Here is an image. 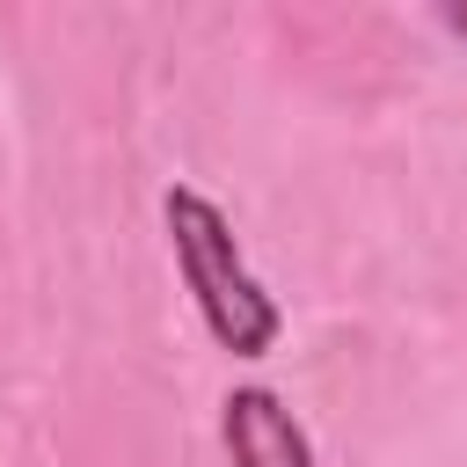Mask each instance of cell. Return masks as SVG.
Listing matches in <instances>:
<instances>
[{"label": "cell", "instance_id": "6da1fadb", "mask_svg": "<svg viewBox=\"0 0 467 467\" xmlns=\"http://www.w3.org/2000/svg\"><path fill=\"white\" fill-rule=\"evenodd\" d=\"M161 226H168V248H175V270L197 299L204 336L234 358H270L277 336H285V306L248 270V255L234 241V219L197 182H168L161 190Z\"/></svg>", "mask_w": 467, "mask_h": 467}, {"label": "cell", "instance_id": "7a4b0ae2", "mask_svg": "<svg viewBox=\"0 0 467 467\" xmlns=\"http://www.w3.org/2000/svg\"><path fill=\"white\" fill-rule=\"evenodd\" d=\"M219 438H226L234 467H314L306 423L285 409L277 387H255V379L219 401Z\"/></svg>", "mask_w": 467, "mask_h": 467}, {"label": "cell", "instance_id": "3957f363", "mask_svg": "<svg viewBox=\"0 0 467 467\" xmlns=\"http://www.w3.org/2000/svg\"><path fill=\"white\" fill-rule=\"evenodd\" d=\"M445 29H460V36H467V15H460V7H452V15H445Z\"/></svg>", "mask_w": 467, "mask_h": 467}]
</instances>
